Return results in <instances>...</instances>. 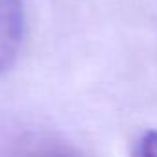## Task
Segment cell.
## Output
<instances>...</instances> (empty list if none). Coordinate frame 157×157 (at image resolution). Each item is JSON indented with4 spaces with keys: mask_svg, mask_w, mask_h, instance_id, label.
<instances>
[{
    "mask_svg": "<svg viewBox=\"0 0 157 157\" xmlns=\"http://www.w3.org/2000/svg\"><path fill=\"white\" fill-rule=\"evenodd\" d=\"M24 30L22 0H0V74L15 63L24 41Z\"/></svg>",
    "mask_w": 157,
    "mask_h": 157,
    "instance_id": "cell-1",
    "label": "cell"
},
{
    "mask_svg": "<svg viewBox=\"0 0 157 157\" xmlns=\"http://www.w3.org/2000/svg\"><path fill=\"white\" fill-rule=\"evenodd\" d=\"M24 157H80V155L74 150H70L68 146L50 142V144H43V146L28 151Z\"/></svg>",
    "mask_w": 157,
    "mask_h": 157,
    "instance_id": "cell-2",
    "label": "cell"
},
{
    "mask_svg": "<svg viewBox=\"0 0 157 157\" xmlns=\"http://www.w3.org/2000/svg\"><path fill=\"white\" fill-rule=\"evenodd\" d=\"M133 157H157V129H150L139 139Z\"/></svg>",
    "mask_w": 157,
    "mask_h": 157,
    "instance_id": "cell-3",
    "label": "cell"
}]
</instances>
